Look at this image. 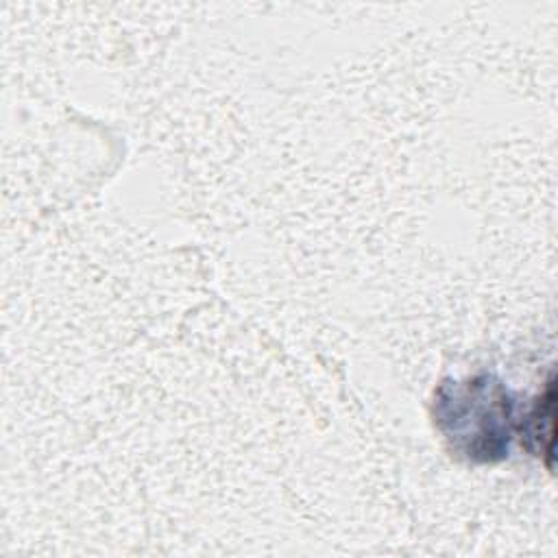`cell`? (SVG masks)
<instances>
[{
  "label": "cell",
  "mask_w": 558,
  "mask_h": 558,
  "mask_svg": "<svg viewBox=\"0 0 558 558\" xmlns=\"http://www.w3.org/2000/svg\"><path fill=\"white\" fill-rule=\"evenodd\" d=\"M436 421L453 447L471 460L490 462L508 451L512 434V401L506 388L488 377L445 386L438 395Z\"/></svg>",
  "instance_id": "1"
},
{
  "label": "cell",
  "mask_w": 558,
  "mask_h": 558,
  "mask_svg": "<svg viewBox=\"0 0 558 558\" xmlns=\"http://www.w3.org/2000/svg\"><path fill=\"white\" fill-rule=\"evenodd\" d=\"M521 438L525 442V449H530L534 456L543 458L547 469L554 466V434H556V386L554 377L545 381V388L534 399L532 408L523 416L521 423Z\"/></svg>",
  "instance_id": "2"
}]
</instances>
